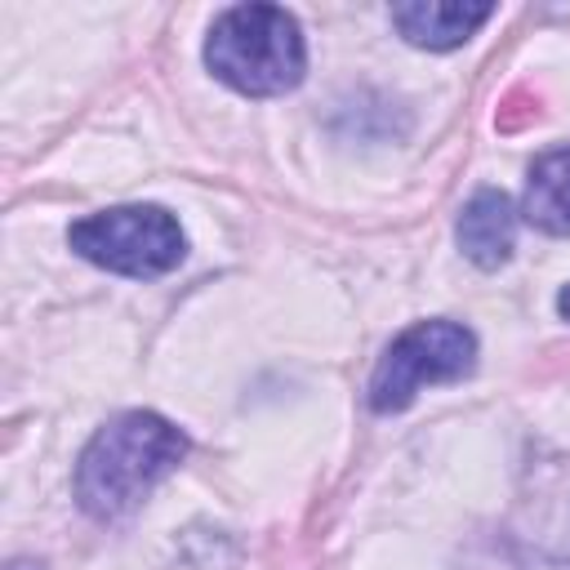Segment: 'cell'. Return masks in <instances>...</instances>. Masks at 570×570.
Wrapping results in <instances>:
<instances>
[{"label":"cell","mask_w":570,"mask_h":570,"mask_svg":"<svg viewBox=\"0 0 570 570\" xmlns=\"http://www.w3.org/2000/svg\"><path fill=\"white\" fill-rule=\"evenodd\" d=\"M521 214L530 227H539L548 236H570V147L543 151L530 165Z\"/></svg>","instance_id":"obj_7"},{"label":"cell","mask_w":570,"mask_h":570,"mask_svg":"<svg viewBox=\"0 0 570 570\" xmlns=\"http://www.w3.org/2000/svg\"><path fill=\"white\" fill-rule=\"evenodd\" d=\"M494 9L490 4H463V0H414L396 4L392 22L396 31L419 49H459Z\"/></svg>","instance_id":"obj_6"},{"label":"cell","mask_w":570,"mask_h":570,"mask_svg":"<svg viewBox=\"0 0 570 570\" xmlns=\"http://www.w3.org/2000/svg\"><path fill=\"white\" fill-rule=\"evenodd\" d=\"M205 67L245 98L289 94L307 71L298 18L281 4H236L218 13L205 40Z\"/></svg>","instance_id":"obj_2"},{"label":"cell","mask_w":570,"mask_h":570,"mask_svg":"<svg viewBox=\"0 0 570 570\" xmlns=\"http://www.w3.org/2000/svg\"><path fill=\"white\" fill-rule=\"evenodd\" d=\"M512 245H517V209L503 191L494 187H481L463 214H459V249L481 267V272H494L512 258Z\"/></svg>","instance_id":"obj_5"},{"label":"cell","mask_w":570,"mask_h":570,"mask_svg":"<svg viewBox=\"0 0 570 570\" xmlns=\"http://www.w3.org/2000/svg\"><path fill=\"white\" fill-rule=\"evenodd\" d=\"M187 454V436L151 414V410H129L116 414L107 428L94 432L76 463V499L89 517L116 521L134 512Z\"/></svg>","instance_id":"obj_1"},{"label":"cell","mask_w":570,"mask_h":570,"mask_svg":"<svg viewBox=\"0 0 570 570\" xmlns=\"http://www.w3.org/2000/svg\"><path fill=\"white\" fill-rule=\"evenodd\" d=\"M9 570H45V566H40V561H13Z\"/></svg>","instance_id":"obj_9"},{"label":"cell","mask_w":570,"mask_h":570,"mask_svg":"<svg viewBox=\"0 0 570 570\" xmlns=\"http://www.w3.org/2000/svg\"><path fill=\"white\" fill-rule=\"evenodd\" d=\"M476 365V334L459 321H419L401 330L370 379V410L396 414L428 383H459Z\"/></svg>","instance_id":"obj_4"},{"label":"cell","mask_w":570,"mask_h":570,"mask_svg":"<svg viewBox=\"0 0 570 570\" xmlns=\"http://www.w3.org/2000/svg\"><path fill=\"white\" fill-rule=\"evenodd\" d=\"M557 312H561V316H566V321H570V285H566V289H561V294H557Z\"/></svg>","instance_id":"obj_8"},{"label":"cell","mask_w":570,"mask_h":570,"mask_svg":"<svg viewBox=\"0 0 570 570\" xmlns=\"http://www.w3.org/2000/svg\"><path fill=\"white\" fill-rule=\"evenodd\" d=\"M67 245L85 263L107 267L116 276H134V281L165 276L187 254L178 218L160 205H116V209L89 214V218L71 223Z\"/></svg>","instance_id":"obj_3"}]
</instances>
